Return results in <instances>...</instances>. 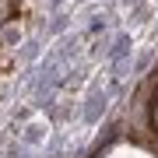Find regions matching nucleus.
Listing matches in <instances>:
<instances>
[{
  "instance_id": "f257e3e1",
  "label": "nucleus",
  "mask_w": 158,
  "mask_h": 158,
  "mask_svg": "<svg viewBox=\"0 0 158 158\" xmlns=\"http://www.w3.org/2000/svg\"><path fill=\"white\" fill-rule=\"evenodd\" d=\"M91 158H158V63L134 88Z\"/></svg>"
}]
</instances>
